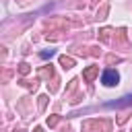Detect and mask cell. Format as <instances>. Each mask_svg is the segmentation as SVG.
Returning a JSON list of instances; mask_svg holds the SVG:
<instances>
[{"instance_id":"3","label":"cell","mask_w":132,"mask_h":132,"mask_svg":"<svg viewBox=\"0 0 132 132\" xmlns=\"http://www.w3.org/2000/svg\"><path fill=\"white\" fill-rule=\"evenodd\" d=\"M54 54H56L54 50H50V52H41V58H52Z\"/></svg>"},{"instance_id":"1","label":"cell","mask_w":132,"mask_h":132,"mask_svg":"<svg viewBox=\"0 0 132 132\" xmlns=\"http://www.w3.org/2000/svg\"><path fill=\"white\" fill-rule=\"evenodd\" d=\"M118 80H120V74H118L113 68L103 70V74H101V82H103L105 87H113V85H118Z\"/></svg>"},{"instance_id":"2","label":"cell","mask_w":132,"mask_h":132,"mask_svg":"<svg viewBox=\"0 0 132 132\" xmlns=\"http://www.w3.org/2000/svg\"><path fill=\"white\" fill-rule=\"evenodd\" d=\"M132 103V95H126V97H122V99H116V101H109V103H105V107H126V105H130Z\"/></svg>"}]
</instances>
